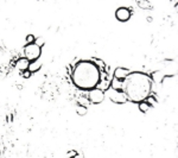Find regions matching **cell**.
I'll list each match as a JSON object with an SVG mask.
<instances>
[{"mask_svg": "<svg viewBox=\"0 0 178 158\" xmlns=\"http://www.w3.org/2000/svg\"><path fill=\"white\" fill-rule=\"evenodd\" d=\"M152 80L151 77L141 71L130 73L124 80H121L122 93L126 95L127 101L140 102L145 100L152 92Z\"/></svg>", "mask_w": 178, "mask_h": 158, "instance_id": "1", "label": "cell"}, {"mask_svg": "<svg viewBox=\"0 0 178 158\" xmlns=\"http://www.w3.org/2000/svg\"><path fill=\"white\" fill-rule=\"evenodd\" d=\"M100 68L93 61L79 62L71 73L73 83L80 88L89 90L100 83Z\"/></svg>", "mask_w": 178, "mask_h": 158, "instance_id": "2", "label": "cell"}, {"mask_svg": "<svg viewBox=\"0 0 178 158\" xmlns=\"http://www.w3.org/2000/svg\"><path fill=\"white\" fill-rule=\"evenodd\" d=\"M41 53H42V48L36 43H29L24 48V55L29 61L38 59L41 57Z\"/></svg>", "mask_w": 178, "mask_h": 158, "instance_id": "3", "label": "cell"}, {"mask_svg": "<svg viewBox=\"0 0 178 158\" xmlns=\"http://www.w3.org/2000/svg\"><path fill=\"white\" fill-rule=\"evenodd\" d=\"M88 99L90 101V104H101L103 100H105V93L102 89H99L96 87L89 89V94H88Z\"/></svg>", "mask_w": 178, "mask_h": 158, "instance_id": "4", "label": "cell"}, {"mask_svg": "<svg viewBox=\"0 0 178 158\" xmlns=\"http://www.w3.org/2000/svg\"><path fill=\"white\" fill-rule=\"evenodd\" d=\"M108 96H109V99H111L113 102H116V104H124V102L127 101L126 95L122 93V90H119V89L109 88Z\"/></svg>", "mask_w": 178, "mask_h": 158, "instance_id": "5", "label": "cell"}, {"mask_svg": "<svg viewBox=\"0 0 178 158\" xmlns=\"http://www.w3.org/2000/svg\"><path fill=\"white\" fill-rule=\"evenodd\" d=\"M115 17L119 22H127L131 18V11L126 7H120L115 11Z\"/></svg>", "mask_w": 178, "mask_h": 158, "instance_id": "6", "label": "cell"}, {"mask_svg": "<svg viewBox=\"0 0 178 158\" xmlns=\"http://www.w3.org/2000/svg\"><path fill=\"white\" fill-rule=\"evenodd\" d=\"M130 73H131V71H130L128 69L120 67V68H116V69L114 70V76H113V77H115V79H118V80H124Z\"/></svg>", "mask_w": 178, "mask_h": 158, "instance_id": "7", "label": "cell"}, {"mask_svg": "<svg viewBox=\"0 0 178 158\" xmlns=\"http://www.w3.org/2000/svg\"><path fill=\"white\" fill-rule=\"evenodd\" d=\"M29 63H30V61L26 58V57H24V58H20V59H18L17 61V63H16V67L19 69V70H25V69H27V67H29Z\"/></svg>", "mask_w": 178, "mask_h": 158, "instance_id": "8", "label": "cell"}, {"mask_svg": "<svg viewBox=\"0 0 178 158\" xmlns=\"http://www.w3.org/2000/svg\"><path fill=\"white\" fill-rule=\"evenodd\" d=\"M41 68H42V63L38 62L37 59H35V61H30L29 67H27V69H29L31 73H36V71H38Z\"/></svg>", "mask_w": 178, "mask_h": 158, "instance_id": "9", "label": "cell"}, {"mask_svg": "<svg viewBox=\"0 0 178 158\" xmlns=\"http://www.w3.org/2000/svg\"><path fill=\"white\" fill-rule=\"evenodd\" d=\"M136 4L141 10H152V5L148 0H136Z\"/></svg>", "mask_w": 178, "mask_h": 158, "instance_id": "10", "label": "cell"}, {"mask_svg": "<svg viewBox=\"0 0 178 158\" xmlns=\"http://www.w3.org/2000/svg\"><path fill=\"white\" fill-rule=\"evenodd\" d=\"M139 104V111L141 112V113H147V111L150 109V107L151 105L146 101V100H142V101H140V102H138Z\"/></svg>", "mask_w": 178, "mask_h": 158, "instance_id": "11", "label": "cell"}, {"mask_svg": "<svg viewBox=\"0 0 178 158\" xmlns=\"http://www.w3.org/2000/svg\"><path fill=\"white\" fill-rule=\"evenodd\" d=\"M87 112H88V108L86 107V106H81V105H79L77 106V111H76V113L79 114V115H86L87 114Z\"/></svg>", "mask_w": 178, "mask_h": 158, "instance_id": "12", "label": "cell"}, {"mask_svg": "<svg viewBox=\"0 0 178 158\" xmlns=\"http://www.w3.org/2000/svg\"><path fill=\"white\" fill-rule=\"evenodd\" d=\"M89 104H90V101H89L88 96H81V98H79V105L88 107Z\"/></svg>", "mask_w": 178, "mask_h": 158, "instance_id": "13", "label": "cell"}, {"mask_svg": "<svg viewBox=\"0 0 178 158\" xmlns=\"http://www.w3.org/2000/svg\"><path fill=\"white\" fill-rule=\"evenodd\" d=\"M145 100H146V101H147V102H148V104H150L151 106L154 105V104L157 102V98H156L154 95H151V94H150V95H148V96H147Z\"/></svg>", "mask_w": 178, "mask_h": 158, "instance_id": "14", "label": "cell"}, {"mask_svg": "<svg viewBox=\"0 0 178 158\" xmlns=\"http://www.w3.org/2000/svg\"><path fill=\"white\" fill-rule=\"evenodd\" d=\"M31 71L29 70V69H25V70H23V73H22V76L24 77V79H29L30 76H31Z\"/></svg>", "mask_w": 178, "mask_h": 158, "instance_id": "15", "label": "cell"}, {"mask_svg": "<svg viewBox=\"0 0 178 158\" xmlns=\"http://www.w3.org/2000/svg\"><path fill=\"white\" fill-rule=\"evenodd\" d=\"M35 36L33 35H27V37H26V43L29 44V43H35Z\"/></svg>", "mask_w": 178, "mask_h": 158, "instance_id": "16", "label": "cell"}, {"mask_svg": "<svg viewBox=\"0 0 178 158\" xmlns=\"http://www.w3.org/2000/svg\"><path fill=\"white\" fill-rule=\"evenodd\" d=\"M93 62H96L95 64H96L97 67H101V68H103V67H105V64H103V62H102L101 59H96V58H95V59H94Z\"/></svg>", "mask_w": 178, "mask_h": 158, "instance_id": "17", "label": "cell"}, {"mask_svg": "<svg viewBox=\"0 0 178 158\" xmlns=\"http://www.w3.org/2000/svg\"><path fill=\"white\" fill-rule=\"evenodd\" d=\"M35 43L42 48V45H43V43H44V39H41V38H39V39H35Z\"/></svg>", "mask_w": 178, "mask_h": 158, "instance_id": "18", "label": "cell"}, {"mask_svg": "<svg viewBox=\"0 0 178 158\" xmlns=\"http://www.w3.org/2000/svg\"><path fill=\"white\" fill-rule=\"evenodd\" d=\"M68 156H69V157H74V156H77V152H75V151H70V152H68Z\"/></svg>", "mask_w": 178, "mask_h": 158, "instance_id": "19", "label": "cell"}]
</instances>
